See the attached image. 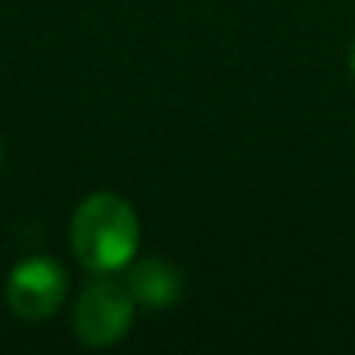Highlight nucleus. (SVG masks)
<instances>
[{"label":"nucleus","instance_id":"obj_1","mask_svg":"<svg viewBox=\"0 0 355 355\" xmlns=\"http://www.w3.org/2000/svg\"><path fill=\"white\" fill-rule=\"evenodd\" d=\"M69 243L87 271L112 275L135 262L141 246V221L128 200L116 193H91L75 209Z\"/></svg>","mask_w":355,"mask_h":355},{"label":"nucleus","instance_id":"obj_2","mask_svg":"<svg viewBox=\"0 0 355 355\" xmlns=\"http://www.w3.org/2000/svg\"><path fill=\"white\" fill-rule=\"evenodd\" d=\"M135 306L137 302L131 296L128 284L106 281V277L91 281L75 300V337L87 349H110L119 340L128 337L131 321H135Z\"/></svg>","mask_w":355,"mask_h":355},{"label":"nucleus","instance_id":"obj_3","mask_svg":"<svg viewBox=\"0 0 355 355\" xmlns=\"http://www.w3.org/2000/svg\"><path fill=\"white\" fill-rule=\"evenodd\" d=\"M69 293V277L56 259L31 256L22 259L6 277L10 312L22 321H44L60 312Z\"/></svg>","mask_w":355,"mask_h":355},{"label":"nucleus","instance_id":"obj_4","mask_svg":"<svg viewBox=\"0 0 355 355\" xmlns=\"http://www.w3.org/2000/svg\"><path fill=\"white\" fill-rule=\"evenodd\" d=\"M184 277L166 259H141L135 268L128 271V290L135 296L137 306L144 309H172L181 296Z\"/></svg>","mask_w":355,"mask_h":355},{"label":"nucleus","instance_id":"obj_5","mask_svg":"<svg viewBox=\"0 0 355 355\" xmlns=\"http://www.w3.org/2000/svg\"><path fill=\"white\" fill-rule=\"evenodd\" d=\"M349 66H352V75H355V41H352V50H349Z\"/></svg>","mask_w":355,"mask_h":355},{"label":"nucleus","instance_id":"obj_6","mask_svg":"<svg viewBox=\"0 0 355 355\" xmlns=\"http://www.w3.org/2000/svg\"><path fill=\"white\" fill-rule=\"evenodd\" d=\"M0 162H3V144H0Z\"/></svg>","mask_w":355,"mask_h":355}]
</instances>
